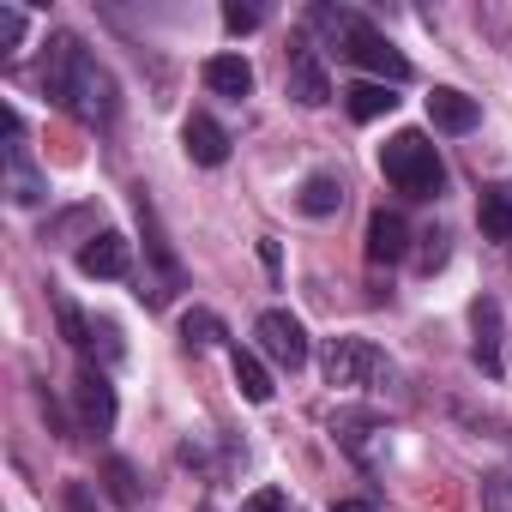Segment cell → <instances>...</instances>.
I'll return each instance as SVG.
<instances>
[{
    "instance_id": "cell-1",
    "label": "cell",
    "mask_w": 512,
    "mask_h": 512,
    "mask_svg": "<svg viewBox=\"0 0 512 512\" xmlns=\"http://www.w3.org/2000/svg\"><path fill=\"white\" fill-rule=\"evenodd\" d=\"M49 91L61 97V109L67 115H79L85 127H109L115 121V79H109V67H97L85 49H79V37H49Z\"/></svg>"
},
{
    "instance_id": "cell-2",
    "label": "cell",
    "mask_w": 512,
    "mask_h": 512,
    "mask_svg": "<svg viewBox=\"0 0 512 512\" xmlns=\"http://www.w3.org/2000/svg\"><path fill=\"white\" fill-rule=\"evenodd\" d=\"M380 175H386L404 199H434V193H440V181H446L434 139H428V133H416V127H404V133H392V139L380 145Z\"/></svg>"
},
{
    "instance_id": "cell-3",
    "label": "cell",
    "mask_w": 512,
    "mask_h": 512,
    "mask_svg": "<svg viewBox=\"0 0 512 512\" xmlns=\"http://www.w3.org/2000/svg\"><path fill=\"white\" fill-rule=\"evenodd\" d=\"M338 49H344L356 67H368L380 85H404V79H410V61H404V55H398L374 25H368V19H356V25L344 31V43H338Z\"/></svg>"
},
{
    "instance_id": "cell-4",
    "label": "cell",
    "mask_w": 512,
    "mask_h": 512,
    "mask_svg": "<svg viewBox=\"0 0 512 512\" xmlns=\"http://www.w3.org/2000/svg\"><path fill=\"white\" fill-rule=\"evenodd\" d=\"M320 368H326L332 386H368V380L392 374V362H386L374 344H362V338H332V344L320 350Z\"/></svg>"
},
{
    "instance_id": "cell-5",
    "label": "cell",
    "mask_w": 512,
    "mask_h": 512,
    "mask_svg": "<svg viewBox=\"0 0 512 512\" xmlns=\"http://www.w3.org/2000/svg\"><path fill=\"white\" fill-rule=\"evenodd\" d=\"M253 338H260V350H266L278 368H290V374L308 362V326H302L296 314H284V308H266L260 326H253Z\"/></svg>"
},
{
    "instance_id": "cell-6",
    "label": "cell",
    "mask_w": 512,
    "mask_h": 512,
    "mask_svg": "<svg viewBox=\"0 0 512 512\" xmlns=\"http://www.w3.org/2000/svg\"><path fill=\"white\" fill-rule=\"evenodd\" d=\"M284 85H290V97H296L302 109L332 103V79H326V67H320L314 43H296V49H290V73H284Z\"/></svg>"
},
{
    "instance_id": "cell-7",
    "label": "cell",
    "mask_w": 512,
    "mask_h": 512,
    "mask_svg": "<svg viewBox=\"0 0 512 512\" xmlns=\"http://www.w3.org/2000/svg\"><path fill=\"white\" fill-rule=\"evenodd\" d=\"M73 398H79V422H85L91 434H109V428H115V386H109V374L85 368V374L73 380Z\"/></svg>"
},
{
    "instance_id": "cell-8",
    "label": "cell",
    "mask_w": 512,
    "mask_h": 512,
    "mask_svg": "<svg viewBox=\"0 0 512 512\" xmlns=\"http://www.w3.org/2000/svg\"><path fill=\"white\" fill-rule=\"evenodd\" d=\"M127 266H133V247H127V235H115V229H103V235H91V241L79 247V272H85V278H127Z\"/></svg>"
},
{
    "instance_id": "cell-9",
    "label": "cell",
    "mask_w": 512,
    "mask_h": 512,
    "mask_svg": "<svg viewBox=\"0 0 512 512\" xmlns=\"http://www.w3.org/2000/svg\"><path fill=\"white\" fill-rule=\"evenodd\" d=\"M404 253H410V223L398 211H374L368 217V260L374 266H398Z\"/></svg>"
},
{
    "instance_id": "cell-10",
    "label": "cell",
    "mask_w": 512,
    "mask_h": 512,
    "mask_svg": "<svg viewBox=\"0 0 512 512\" xmlns=\"http://www.w3.org/2000/svg\"><path fill=\"white\" fill-rule=\"evenodd\" d=\"M181 145H187V157H193L199 169H217V163H229V133H223L211 115H187V127H181Z\"/></svg>"
},
{
    "instance_id": "cell-11",
    "label": "cell",
    "mask_w": 512,
    "mask_h": 512,
    "mask_svg": "<svg viewBox=\"0 0 512 512\" xmlns=\"http://www.w3.org/2000/svg\"><path fill=\"white\" fill-rule=\"evenodd\" d=\"M199 79H205V91H217V97H247L253 91V67L241 61V55H211L205 67H199Z\"/></svg>"
},
{
    "instance_id": "cell-12",
    "label": "cell",
    "mask_w": 512,
    "mask_h": 512,
    "mask_svg": "<svg viewBox=\"0 0 512 512\" xmlns=\"http://www.w3.org/2000/svg\"><path fill=\"white\" fill-rule=\"evenodd\" d=\"M476 97H464V91H452V85H440L434 97H428V121L440 127V133H470L476 127Z\"/></svg>"
},
{
    "instance_id": "cell-13",
    "label": "cell",
    "mask_w": 512,
    "mask_h": 512,
    "mask_svg": "<svg viewBox=\"0 0 512 512\" xmlns=\"http://www.w3.org/2000/svg\"><path fill=\"white\" fill-rule=\"evenodd\" d=\"M7 193H13V205H43V193H49V181H43L37 163L25 157V139L7 145Z\"/></svg>"
},
{
    "instance_id": "cell-14",
    "label": "cell",
    "mask_w": 512,
    "mask_h": 512,
    "mask_svg": "<svg viewBox=\"0 0 512 512\" xmlns=\"http://www.w3.org/2000/svg\"><path fill=\"white\" fill-rule=\"evenodd\" d=\"M344 109H350V121H380V115H392V109H398V97H392V85L362 79V85H350V91H344Z\"/></svg>"
},
{
    "instance_id": "cell-15",
    "label": "cell",
    "mask_w": 512,
    "mask_h": 512,
    "mask_svg": "<svg viewBox=\"0 0 512 512\" xmlns=\"http://www.w3.org/2000/svg\"><path fill=\"white\" fill-rule=\"evenodd\" d=\"M470 320H476V362H482V374H500V302H476Z\"/></svg>"
},
{
    "instance_id": "cell-16",
    "label": "cell",
    "mask_w": 512,
    "mask_h": 512,
    "mask_svg": "<svg viewBox=\"0 0 512 512\" xmlns=\"http://www.w3.org/2000/svg\"><path fill=\"white\" fill-rule=\"evenodd\" d=\"M476 217H482V235L488 241H512V181L488 187L482 205H476Z\"/></svg>"
},
{
    "instance_id": "cell-17",
    "label": "cell",
    "mask_w": 512,
    "mask_h": 512,
    "mask_svg": "<svg viewBox=\"0 0 512 512\" xmlns=\"http://www.w3.org/2000/svg\"><path fill=\"white\" fill-rule=\"evenodd\" d=\"M229 368H235V386H241L247 404H272V374H266V362L253 356V350H235Z\"/></svg>"
},
{
    "instance_id": "cell-18",
    "label": "cell",
    "mask_w": 512,
    "mask_h": 512,
    "mask_svg": "<svg viewBox=\"0 0 512 512\" xmlns=\"http://www.w3.org/2000/svg\"><path fill=\"white\" fill-rule=\"evenodd\" d=\"M296 205H302L308 217H332V211L344 205V181H338V175H308L302 193H296Z\"/></svg>"
},
{
    "instance_id": "cell-19",
    "label": "cell",
    "mask_w": 512,
    "mask_h": 512,
    "mask_svg": "<svg viewBox=\"0 0 512 512\" xmlns=\"http://www.w3.org/2000/svg\"><path fill=\"white\" fill-rule=\"evenodd\" d=\"M181 338H187V350H217L229 332H223V320H217L211 308H187V314H181Z\"/></svg>"
},
{
    "instance_id": "cell-20",
    "label": "cell",
    "mask_w": 512,
    "mask_h": 512,
    "mask_svg": "<svg viewBox=\"0 0 512 512\" xmlns=\"http://www.w3.org/2000/svg\"><path fill=\"white\" fill-rule=\"evenodd\" d=\"M103 482H109L115 506H139V476H133L127 458H109V464H103Z\"/></svg>"
},
{
    "instance_id": "cell-21",
    "label": "cell",
    "mask_w": 512,
    "mask_h": 512,
    "mask_svg": "<svg viewBox=\"0 0 512 512\" xmlns=\"http://www.w3.org/2000/svg\"><path fill=\"white\" fill-rule=\"evenodd\" d=\"M55 320H61V338H67V344H73V350H91V338H97V332H91V326H85V314H79V308H73V302H67V296H61V302H55Z\"/></svg>"
},
{
    "instance_id": "cell-22",
    "label": "cell",
    "mask_w": 512,
    "mask_h": 512,
    "mask_svg": "<svg viewBox=\"0 0 512 512\" xmlns=\"http://www.w3.org/2000/svg\"><path fill=\"white\" fill-rule=\"evenodd\" d=\"M482 512H512V470L482 476Z\"/></svg>"
},
{
    "instance_id": "cell-23",
    "label": "cell",
    "mask_w": 512,
    "mask_h": 512,
    "mask_svg": "<svg viewBox=\"0 0 512 512\" xmlns=\"http://www.w3.org/2000/svg\"><path fill=\"white\" fill-rule=\"evenodd\" d=\"M19 43H25V13L0 7V55H19Z\"/></svg>"
},
{
    "instance_id": "cell-24",
    "label": "cell",
    "mask_w": 512,
    "mask_h": 512,
    "mask_svg": "<svg viewBox=\"0 0 512 512\" xmlns=\"http://www.w3.org/2000/svg\"><path fill=\"white\" fill-rule=\"evenodd\" d=\"M241 512H290V494H284V488H253V494L241 500Z\"/></svg>"
},
{
    "instance_id": "cell-25",
    "label": "cell",
    "mask_w": 512,
    "mask_h": 512,
    "mask_svg": "<svg viewBox=\"0 0 512 512\" xmlns=\"http://www.w3.org/2000/svg\"><path fill=\"white\" fill-rule=\"evenodd\" d=\"M422 241H428V247L416 253V266H422V272H440V266H446V229H428Z\"/></svg>"
},
{
    "instance_id": "cell-26",
    "label": "cell",
    "mask_w": 512,
    "mask_h": 512,
    "mask_svg": "<svg viewBox=\"0 0 512 512\" xmlns=\"http://www.w3.org/2000/svg\"><path fill=\"white\" fill-rule=\"evenodd\" d=\"M223 31H229V37L260 31V7H223Z\"/></svg>"
},
{
    "instance_id": "cell-27",
    "label": "cell",
    "mask_w": 512,
    "mask_h": 512,
    "mask_svg": "<svg viewBox=\"0 0 512 512\" xmlns=\"http://www.w3.org/2000/svg\"><path fill=\"white\" fill-rule=\"evenodd\" d=\"M67 512H97V500H91L85 482H67Z\"/></svg>"
},
{
    "instance_id": "cell-28",
    "label": "cell",
    "mask_w": 512,
    "mask_h": 512,
    "mask_svg": "<svg viewBox=\"0 0 512 512\" xmlns=\"http://www.w3.org/2000/svg\"><path fill=\"white\" fill-rule=\"evenodd\" d=\"M332 512H374V500H338Z\"/></svg>"
}]
</instances>
